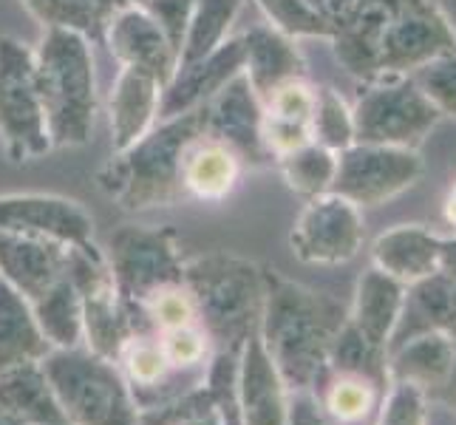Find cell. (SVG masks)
<instances>
[{
	"label": "cell",
	"instance_id": "obj_34",
	"mask_svg": "<svg viewBox=\"0 0 456 425\" xmlns=\"http://www.w3.org/2000/svg\"><path fill=\"white\" fill-rule=\"evenodd\" d=\"M329 369H340V372H354V374H366L388 386V366H386V349L369 343L357 329L346 321L340 326V332L329 349Z\"/></svg>",
	"mask_w": 456,
	"mask_h": 425
},
{
	"label": "cell",
	"instance_id": "obj_44",
	"mask_svg": "<svg viewBox=\"0 0 456 425\" xmlns=\"http://www.w3.org/2000/svg\"><path fill=\"white\" fill-rule=\"evenodd\" d=\"M306 4L318 12V18L332 29V35L346 26L352 18H354V12L363 6V0H306Z\"/></svg>",
	"mask_w": 456,
	"mask_h": 425
},
{
	"label": "cell",
	"instance_id": "obj_50",
	"mask_svg": "<svg viewBox=\"0 0 456 425\" xmlns=\"http://www.w3.org/2000/svg\"><path fill=\"white\" fill-rule=\"evenodd\" d=\"M148 0H131V6H145Z\"/></svg>",
	"mask_w": 456,
	"mask_h": 425
},
{
	"label": "cell",
	"instance_id": "obj_36",
	"mask_svg": "<svg viewBox=\"0 0 456 425\" xmlns=\"http://www.w3.org/2000/svg\"><path fill=\"white\" fill-rule=\"evenodd\" d=\"M159 343L170 360V366L179 374L193 377L199 383L208 380L216 349H213V340L208 332H204L201 323H191V326L173 329V332H165V335H159Z\"/></svg>",
	"mask_w": 456,
	"mask_h": 425
},
{
	"label": "cell",
	"instance_id": "obj_11",
	"mask_svg": "<svg viewBox=\"0 0 456 425\" xmlns=\"http://www.w3.org/2000/svg\"><path fill=\"white\" fill-rule=\"evenodd\" d=\"M366 241L363 213L357 204L338 193H323L306 201L289 235L297 261L335 266L352 261Z\"/></svg>",
	"mask_w": 456,
	"mask_h": 425
},
{
	"label": "cell",
	"instance_id": "obj_46",
	"mask_svg": "<svg viewBox=\"0 0 456 425\" xmlns=\"http://www.w3.org/2000/svg\"><path fill=\"white\" fill-rule=\"evenodd\" d=\"M439 270L456 281V239H443V253H439Z\"/></svg>",
	"mask_w": 456,
	"mask_h": 425
},
{
	"label": "cell",
	"instance_id": "obj_2",
	"mask_svg": "<svg viewBox=\"0 0 456 425\" xmlns=\"http://www.w3.org/2000/svg\"><path fill=\"white\" fill-rule=\"evenodd\" d=\"M204 134H208L204 105L179 117L159 119L142 139L134 142L131 148L114 153L100 168L97 182L102 193L128 213L176 204L184 196V151Z\"/></svg>",
	"mask_w": 456,
	"mask_h": 425
},
{
	"label": "cell",
	"instance_id": "obj_12",
	"mask_svg": "<svg viewBox=\"0 0 456 425\" xmlns=\"http://www.w3.org/2000/svg\"><path fill=\"white\" fill-rule=\"evenodd\" d=\"M0 230L66 247L94 244V218L80 201L54 193L0 196Z\"/></svg>",
	"mask_w": 456,
	"mask_h": 425
},
{
	"label": "cell",
	"instance_id": "obj_37",
	"mask_svg": "<svg viewBox=\"0 0 456 425\" xmlns=\"http://www.w3.org/2000/svg\"><path fill=\"white\" fill-rule=\"evenodd\" d=\"M312 134L318 145L335 153L354 145V114L335 88H318Z\"/></svg>",
	"mask_w": 456,
	"mask_h": 425
},
{
	"label": "cell",
	"instance_id": "obj_4",
	"mask_svg": "<svg viewBox=\"0 0 456 425\" xmlns=\"http://www.w3.org/2000/svg\"><path fill=\"white\" fill-rule=\"evenodd\" d=\"M199 323L210 335L216 355H239L258 332L264 312V270L232 253H208L184 261Z\"/></svg>",
	"mask_w": 456,
	"mask_h": 425
},
{
	"label": "cell",
	"instance_id": "obj_7",
	"mask_svg": "<svg viewBox=\"0 0 456 425\" xmlns=\"http://www.w3.org/2000/svg\"><path fill=\"white\" fill-rule=\"evenodd\" d=\"M354 114V142L366 145L411 148L426 139L443 114L411 77H380L366 83Z\"/></svg>",
	"mask_w": 456,
	"mask_h": 425
},
{
	"label": "cell",
	"instance_id": "obj_26",
	"mask_svg": "<svg viewBox=\"0 0 456 425\" xmlns=\"http://www.w3.org/2000/svg\"><path fill=\"white\" fill-rule=\"evenodd\" d=\"M403 301H405V283L371 266V270L363 273V278L357 281L354 304L346 321H349L369 343L386 349L391 332H395V326L400 321Z\"/></svg>",
	"mask_w": 456,
	"mask_h": 425
},
{
	"label": "cell",
	"instance_id": "obj_24",
	"mask_svg": "<svg viewBox=\"0 0 456 425\" xmlns=\"http://www.w3.org/2000/svg\"><path fill=\"white\" fill-rule=\"evenodd\" d=\"M439 253H443V239L422 225L391 227L383 235H377V241L371 244L377 270L397 278L405 287L439 273Z\"/></svg>",
	"mask_w": 456,
	"mask_h": 425
},
{
	"label": "cell",
	"instance_id": "obj_31",
	"mask_svg": "<svg viewBox=\"0 0 456 425\" xmlns=\"http://www.w3.org/2000/svg\"><path fill=\"white\" fill-rule=\"evenodd\" d=\"M31 309H35V318L52 349H71V346L83 343V301L69 273L43 298H37Z\"/></svg>",
	"mask_w": 456,
	"mask_h": 425
},
{
	"label": "cell",
	"instance_id": "obj_38",
	"mask_svg": "<svg viewBox=\"0 0 456 425\" xmlns=\"http://www.w3.org/2000/svg\"><path fill=\"white\" fill-rule=\"evenodd\" d=\"M23 6L35 14L45 29H71L88 40L105 35L94 0H23Z\"/></svg>",
	"mask_w": 456,
	"mask_h": 425
},
{
	"label": "cell",
	"instance_id": "obj_49",
	"mask_svg": "<svg viewBox=\"0 0 456 425\" xmlns=\"http://www.w3.org/2000/svg\"><path fill=\"white\" fill-rule=\"evenodd\" d=\"M0 425H26V422H20L18 417H12V414H6L4 408H0Z\"/></svg>",
	"mask_w": 456,
	"mask_h": 425
},
{
	"label": "cell",
	"instance_id": "obj_6",
	"mask_svg": "<svg viewBox=\"0 0 456 425\" xmlns=\"http://www.w3.org/2000/svg\"><path fill=\"white\" fill-rule=\"evenodd\" d=\"M108 266H111L114 287L128 315L134 335L142 332L145 301L170 283H184V261L176 244V233L170 227H139L125 225L111 233L105 249Z\"/></svg>",
	"mask_w": 456,
	"mask_h": 425
},
{
	"label": "cell",
	"instance_id": "obj_48",
	"mask_svg": "<svg viewBox=\"0 0 456 425\" xmlns=\"http://www.w3.org/2000/svg\"><path fill=\"white\" fill-rule=\"evenodd\" d=\"M443 216H445L448 227L456 230V182L451 184V191H448V196H445V201H443Z\"/></svg>",
	"mask_w": 456,
	"mask_h": 425
},
{
	"label": "cell",
	"instance_id": "obj_20",
	"mask_svg": "<svg viewBox=\"0 0 456 425\" xmlns=\"http://www.w3.org/2000/svg\"><path fill=\"white\" fill-rule=\"evenodd\" d=\"M314 102H318V91L306 83V77L278 86L264 100V145L273 162L314 139Z\"/></svg>",
	"mask_w": 456,
	"mask_h": 425
},
{
	"label": "cell",
	"instance_id": "obj_47",
	"mask_svg": "<svg viewBox=\"0 0 456 425\" xmlns=\"http://www.w3.org/2000/svg\"><path fill=\"white\" fill-rule=\"evenodd\" d=\"M125 6H131V0H94V9H97V14H100L102 29H105L108 20H111L117 12H122Z\"/></svg>",
	"mask_w": 456,
	"mask_h": 425
},
{
	"label": "cell",
	"instance_id": "obj_29",
	"mask_svg": "<svg viewBox=\"0 0 456 425\" xmlns=\"http://www.w3.org/2000/svg\"><path fill=\"white\" fill-rule=\"evenodd\" d=\"M0 408L26 425H69L40 364L0 372Z\"/></svg>",
	"mask_w": 456,
	"mask_h": 425
},
{
	"label": "cell",
	"instance_id": "obj_21",
	"mask_svg": "<svg viewBox=\"0 0 456 425\" xmlns=\"http://www.w3.org/2000/svg\"><path fill=\"white\" fill-rule=\"evenodd\" d=\"M162 83L148 71L122 66L111 91V142L114 153L131 148L159 122Z\"/></svg>",
	"mask_w": 456,
	"mask_h": 425
},
{
	"label": "cell",
	"instance_id": "obj_39",
	"mask_svg": "<svg viewBox=\"0 0 456 425\" xmlns=\"http://www.w3.org/2000/svg\"><path fill=\"white\" fill-rule=\"evenodd\" d=\"M374 425H428V395L414 383L388 380Z\"/></svg>",
	"mask_w": 456,
	"mask_h": 425
},
{
	"label": "cell",
	"instance_id": "obj_9",
	"mask_svg": "<svg viewBox=\"0 0 456 425\" xmlns=\"http://www.w3.org/2000/svg\"><path fill=\"white\" fill-rule=\"evenodd\" d=\"M422 173L419 153L411 148L366 145L354 142L338 153L332 193L349 199L357 208H380L405 193Z\"/></svg>",
	"mask_w": 456,
	"mask_h": 425
},
{
	"label": "cell",
	"instance_id": "obj_16",
	"mask_svg": "<svg viewBox=\"0 0 456 425\" xmlns=\"http://www.w3.org/2000/svg\"><path fill=\"white\" fill-rule=\"evenodd\" d=\"M114 364L119 366L125 383H128L139 412L165 405L170 400H176L179 395H184V391L204 386L193 380V377H184L173 369L159 343V335H151V332L131 335L119 349Z\"/></svg>",
	"mask_w": 456,
	"mask_h": 425
},
{
	"label": "cell",
	"instance_id": "obj_15",
	"mask_svg": "<svg viewBox=\"0 0 456 425\" xmlns=\"http://www.w3.org/2000/svg\"><path fill=\"white\" fill-rule=\"evenodd\" d=\"M235 403L241 425H287L289 386L266 355L258 332L244 343L235 364Z\"/></svg>",
	"mask_w": 456,
	"mask_h": 425
},
{
	"label": "cell",
	"instance_id": "obj_14",
	"mask_svg": "<svg viewBox=\"0 0 456 425\" xmlns=\"http://www.w3.org/2000/svg\"><path fill=\"white\" fill-rule=\"evenodd\" d=\"M108 49L122 62L139 71H148L162 83V88L173 80L179 66V52L142 6H125L105 26Z\"/></svg>",
	"mask_w": 456,
	"mask_h": 425
},
{
	"label": "cell",
	"instance_id": "obj_5",
	"mask_svg": "<svg viewBox=\"0 0 456 425\" xmlns=\"http://www.w3.org/2000/svg\"><path fill=\"white\" fill-rule=\"evenodd\" d=\"M69 425H139V408L114 360L86 343L40 360Z\"/></svg>",
	"mask_w": 456,
	"mask_h": 425
},
{
	"label": "cell",
	"instance_id": "obj_43",
	"mask_svg": "<svg viewBox=\"0 0 456 425\" xmlns=\"http://www.w3.org/2000/svg\"><path fill=\"white\" fill-rule=\"evenodd\" d=\"M287 425H332V422L326 420L318 397H314V391L301 388V391H289Z\"/></svg>",
	"mask_w": 456,
	"mask_h": 425
},
{
	"label": "cell",
	"instance_id": "obj_30",
	"mask_svg": "<svg viewBox=\"0 0 456 425\" xmlns=\"http://www.w3.org/2000/svg\"><path fill=\"white\" fill-rule=\"evenodd\" d=\"M52 352L35 309L26 298L0 281V372L23 364H40Z\"/></svg>",
	"mask_w": 456,
	"mask_h": 425
},
{
	"label": "cell",
	"instance_id": "obj_1",
	"mask_svg": "<svg viewBox=\"0 0 456 425\" xmlns=\"http://www.w3.org/2000/svg\"><path fill=\"white\" fill-rule=\"evenodd\" d=\"M349 312L332 295L264 270L258 338L289 391L312 388Z\"/></svg>",
	"mask_w": 456,
	"mask_h": 425
},
{
	"label": "cell",
	"instance_id": "obj_25",
	"mask_svg": "<svg viewBox=\"0 0 456 425\" xmlns=\"http://www.w3.org/2000/svg\"><path fill=\"white\" fill-rule=\"evenodd\" d=\"M388 380L414 383L434 397L448 383L453 369V340L451 332H422L400 343L386 355Z\"/></svg>",
	"mask_w": 456,
	"mask_h": 425
},
{
	"label": "cell",
	"instance_id": "obj_3",
	"mask_svg": "<svg viewBox=\"0 0 456 425\" xmlns=\"http://www.w3.org/2000/svg\"><path fill=\"white\" fill-rule=\"evenodd\" d=\"M35 77L52 148L86 145L97 119V74L80 31L45 29L35 52Z\"/></svg>",
	"mask_w": 456,
	"mask_h": 425
},
{
	"label": "cell",
	"instance_id": "obj_32",
	"mask_svg": "<svg viewBox=\"0 0 456 425\" xmlns=\"http://www.w3.org/2000/svg\"><path fill=\"white\" fill-rule=\"evenodd\" d=\"M244 0H196L191 23H187L182 49H179V66H191V62L208 57L230 37V29L239 18Z\"/></svg>",
	"mask_w": 456,
	"mask_h": 425
},
{
	"label": "cell",
	"instance_id": "obj_35",
	"mask_svg": "<svg viewBox=\"0 0 456 425\" xmlns=\"http://www.w3.org/2000/svg\"><path fill=\"white\" fill-rule=\"evenodd\" d=\"M139 321H142V332L139 335H165L173 332V329L199 323V309L187 283H170V287L153 292L142 312H139Z\"/></svg>",
	"mask_w": 456,
	"mask_h": 425
},
{
	"label": "cell",
	"instance_id": "obj_17",
	"mask_svg": "<svg viewBox=\"0 0 456 425\" xmlns=\"http://www.w3.org/2000/svg\"><path fill=\"white\" fill-rule=\"evenodd\" d=\"M241 71H244V35L227 37L208 57L176 69L173 80L162 88L159 119L179 117L193 111V108H201Z\"/></svg>",
	"mask_w": 456,
	"mask_h": 425
},
{
	"label": "cell",
	"instance_id": "obj_27",
	"mask_svg": "<svg viewBox=\"0 0 456 425\" xmlns=\"http://www.w3.org/2000/svg\"><path fill=\"white\" fill-rule=\"evenodd\" d=\"M312 391L332 425H369L383 400L386 386L366 374L323 366Z\"/></svg>",
	"mask_w": 456,
	"mask_h": 425
},
{
	"label": "cell",
	"instance_id": "obj_42",
	"mask_svg": "<svg viewBox=\"0 0 456 425\" xmlns=\"http://www.w3.org/2000/svg\"><path fill=\"white\" fill-rule=\"evenodd\" d=\"M193 4L196 0H148L142 9L162 26L167 40L173 43V49L179 52L187 23H191V14H193Z\"/></svg>",
	"mask_w": 456,
	"mask_h": 425
},
{
	"label": "cell",
	"instance_id": "obj_10",
	"mask_svg": "<svg viewBox=\"0 0 456 425\" xmlns=\"http://www.w3.org/2000/svg\"><path fill=\"white\" fill-rule=\"evenodd\" d=\"M448 52H456V31L436 0H403L380 43L377 80L411 77Z\"/></svg>",
	"mask_w": 456,
	"mask_h": 425
},
{
	"label": "cell",
	"instance_id": "obj_19",
	"mask_svg": "<svg viewBox=\"0 0 456 425\" xmlns=\"http://www.w3.org/2000/svg\"><path fill=\"white\" fill-rule=\"evenodd\" d=\"M400 4L403 0H363V6L354 12V18L332 35L340 66L363 86L377 80L380 43L391 20H395Z\"/></svg>",
	"mask_w": 456,
	"mask_h": 425
},
{
	"label": "cell",
	"instance_id": "obj_41",
	"mask_svg": "<svg viewBox=\"0 0 456 425\" xmlns=\"http://www.w3.org/2000/svg\"><path fill=\"white\" fill-rule=\"evenodd\" d=\"M411 80L426 91L439 114L456 119V52L431 60L428 66L411 74Z\"/></svg>",
	"mask_w": 456,
	"mask_h": 425
},
{
	"label": "cell",
	"instance_id": "obj_18",
	"mask_svg": "<svg viewBox=\"0 0 456 425\" xmlns=\"http://www.w3.org/2000/svg\"><path fill=\"white\" fill-rule=\"evenodd\" d=\"M66 244L0 230V281L18 290L28 304H35L66 275Z\"/></svg>",
	"mask_w": 456,
	"mask_h": 425
},
{
	"label": "cell",
	"instance_id": "obj_22",
	"mask_svg": "<svg viewBox=\"0 0 456 425\" xmlns=\"http://www.w3.org/2000/svg\"><path fill=\"white\" fill-rule=\"evenodd\" d=\"M456 326V281L443 270L405 287L400 321L391 332L386 355L422 332H451Z\"/></svg>",
	"mask_w": 456,
	"mask_h": 425
},
{
	"label": "cell",
	"instance_id": "obj_8",
	"mask_svg": "<svg viewBox=\"0 0 456 425\" xmlns=\"http://www.w3.org/2000/svg\"><path fill=\"white\" fill-rule=\"evenodd\" d=\"M0 142L12 162H28L52 151L35 52L14 37H0Z\"/></svg>",
	"mask_w": 456,
	"mask_h": 425
},
{
	"label": "cell",
	"instance_id": "obj_33",
	"mask_svg": "<svg viewBox=\"0 0 456 425\" xmlns=\"http://www.w3.org/2000/svg\"><path fill=\"white\" fill-rule=\"evenodd\" d=\"M275 165L281 170V176H284V182L289 184V191L301 193L306 199H314L332 191L335 173H338V153L312 139L306 145L278 156Z\"/></svg>",
	"mask_w": 456,
	"mask_h": 425
},
{
	"label": "cell",
	"instance_id": "obj_40",
	"mask_svg": "<svg viewBox=\"0 0 456 425\" xmlns=\"http://www.w3.org/2000/svg\"><path fill=\"white\" fill-rule=\"evenodd\" d=\"M258 6L270 18V26L284 31L287 37H326L332 40V29H329L318 12H314L306 0H258Z\"/></svg>",
	"mask_w": 456,
	"mask_h": 425
},
{
	"label": "cell",
	"instance_id": "obj_13",
	"mask_svg": "<svg viewBox=\"0 0 456 425\" xmlns=\"http://www.w3.org/2000/svg\"><path fill=\"white\" fill-rule=\"evenodd\" d=\"M204 111H208V136L230 145L244 165L264 168L273 162L264 145V102L244 71L204 102Z\"/></svg>",
	"mask_w": 456,
	"mask_h": 425
},
{
	"label": "cell",
	"instance_id": "obj_23",
	"mask_svg": "<svg viewBox=\"0 0 456 425\" xmlns=\"http://www.w3.org/2000/svg\"><path fill=\"white\" fill-rule=\"evenodd\" d=\"M244 77L264 102L278 86L306 77V62L284 31L275 26H256L244 35Z\"/></svg>",
	"mask_w": 456,
	"mask_h": 425
},
{
	"label": "cell",
	"instance_id": "obj_28",
	"mask_svg": "<svg viewBox=\"0 0 456 425\" xmlns=\"http://www.w3.org/2000/svg\"><path fill=\"white\" fill-rule=\"evenodd\" d=\"M241 159L230 145L213 136H199L182 159L184 193L201 201H222L232 193L241 176Z\"/></svg>",
	"mask_w": 456,
	"mask_h": 425
},
{
	"label": "cell",
	"instance_id": "obj_45",
	"mask_svg": "<svg viewBox=\"0 0 456 425\" xmlns=\"http://www.w3.org/2000/svg\"><path fill=\"white\" fill-rule=\"evenodd\" d=\"M451 340H453V369H451L448 383H445L443 388H439L431 400H439V403H445V405L456 408V326L451 329Z\"/></svg>",
	"mask_w": 456,
	"mask_h": 425
}]
</instances>
